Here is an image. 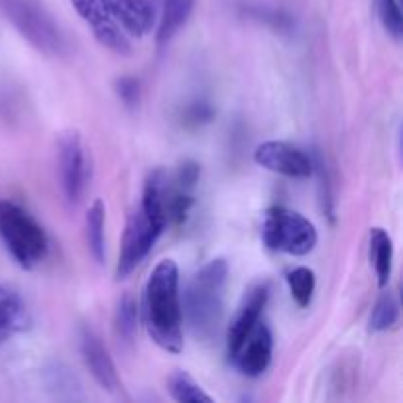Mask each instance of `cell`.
Here are the masks:
<instances>
[{
	"instance_id": "9c48e42d",
	"label": "cell",
	"mask_w": 403,
	"mask_h": 403,
	"mask_svg": "<svg viewBox=\"0 0 403 403\" xmlns=\"http://www.w3.org/2000/svg\"><path fill=\"white\" fill-rule=\"evenodd\" d=\"M69 2L91 28L99 44H102L106 50L114 51L116 55L130 53V41L120 30V26L116 24L106 0H69Z\"/></svg>"
},
{
	"instance_id": "30bf717a",
	"label": "cell",
	"mask_w": 403,
	"mask_h": 403,
	"mask_svg": "<svg viewBox=\"0 0 403 403\" xmlns=\"http://www.w3.org/2000/svg\"><path fill=\"white\" fill-rule=\"evenodd\" d=\"M274 337L264 321H258L254 328L240 342V346L230 356L232 364L248 378H258L272 364Z\"/></svg>"
},
{
	"instance_id": "5b68a950",
	"label": "cell",
	"mask_w": 403,
	"mask_h": 403,
	"mask_svg": "<svg viewBox=\"0 0 403 403\" xmlns=\"http://www.w3.org/2000/svg\"><path fill=\"white\" fill-rule=\"evenodd\" d=\"M262 240L274 252L307 256L315 250L319 236L315 225L303 214L285 207H274L265 213Z\"/></svg>"
},
{
	"instance_id": "603a6c76",
	"label": "cell",
	"mask_w": 403,
	"mask_h": 403,
	"mask_svg": "<svg viewBox=\"0 0 403 403\" xmlns=\"http://www.w3.org/2000/svg\"><path fill=\"white\" fill-rule=\"evenodd\" d=\"M116 91H118V97L122 99L124 104L128 106H134L138 102L140 97V83L138 79L134 77H122L116 81Z\"/></svg>"
},
{
	"instance_id": "8992f818",
	"label": "cell",
	"mask_w": 403,
	"mask_h": 403,
	"mask_svg": "<svg viewBox=\"0 0 403 403\" xmlns=\"http://www.w3.org/2000/svg\"><path fill=\"white\" fill-rule=\"evenodd\" d=\"M164 228V221L153 218L142 207H138L128 216L126 230L122 236V248L116 265V279H126L144 262L153 244L162 236Z\"/></svg>"
},
{
	"instance_id": "ffe728a7",
	"label": "cell",
	"mask_w": 403,
	"mask_h": 403,
	"mask_svg": "<svg viewBox=\"0 0 403 403\" xmlns=\"http://www.w3.org/2000/svg\"><path fill=\"white\" fill-rule=\"evenodd\" d=\"M400 319V301H397V295L386 291L378 297V301L372 309V315H370V330L372 332H382V330H388L391 328Z\"/></svg>"
},
{
	"instance_id": "5bb4252c",
	"label": "cell",
	"mask_w": 403,
	"mask_h": 403,
	"mask_svg": "<svg viewBox=\"0 0 403 403\" xmlns=\"http://www.w3.org/2000/svg\"><path fill=\"white\" fill-rule=\"evenodd\" d=\"M28 327L30 313L24 301L14 291L0 285V342H6L18 332H24Z\"/></svg>"
},
{
	"instance_id": "cb8c5ba5",
	"label": "cell",
	"mask_w": 403,
	"mask_h": 403,
	"mask_svg": "<svg viewBox=\"0 0 403 403\" xmlns=\"http://www.w3.org/2000/svg\"><path fill=\"white\" fill-rule=\"evenodd\" d=\"M199 165L193 164V162H187V164L181 165L179 174H177V187L181 189H193V185L199 181Z\"/></svg>"
},
{
	"instance_id": "52a82bcc",
	"label": "cell",
	"mask_w": 403,
	"mask_h": 403,
	"mask_svg": "<svg viewBox=\"0 0 403 403\" xmlns=\"http://www.w3.org/2000/svg\"><path fill=\"white\" fill-rule=\"evenodd\" d=\"M59 151V179L65 199L79 203L87 185V158L83 140L77 130H65L57 140Z\"/></svg>"
},
{
	"instance_id": "d4e9b609",
	"label": "cell",
	"mask_w": 403,
	"mask_h": 403,
	"mask_svg": "<svg viewBox=\"0 0 403 403\" xmlns=\"http://www.w3.org/2000/svg\"><path fill=\"white\" fill-rule=\"evenodd\" d=\"M187 118H189L191 122H195V124H199V122H209V120L213 118V109H211L209 104H205V102H195V104H191Z\"/></svg>"
},
{
	"instance_id": "4fadbf2b",
	"label": "cell",
	"mask_w": 403,
	"mask_h": 403,
	"mask_svg": "<svg viewBox=\"0 0 403 403\" xmlns=\"http://www.w3.org/2000/svg\"><path fill=\"white\" fill-rule=\"evenodd\" d=\"M116 24L134 38H144L156 22V10L150 0H106Z\"/></svg>"
},
{
	"instance_id": "6da1fadb",
	"label": "cell",
	"mask_w": 403,
	"mask_h": 403,
	"mask_svg": "<svg viewBox=\"0 0 403 403\" xmlns=\"http://www.w3.org/2000/svg\"><path fill=\"white\" fill-rule=\"evenodd\" d=\"M144 319L151 340L165 353L183 348V313L179 299V268L162 260L151 270L144 291Z\"/></svg>"
},
{
	"instance_id": "7a4b0ae2",
	"label": "cell",
	"mask_w": 403,
	"mask_h": 403,
	"mask_svg": "<svg viewBox=\"0 0 403 403\" xmlns=\"http://www.w3.org/2000/svg\"><path fill=\"white\" fill-rule=\"evenodd\" d=\"M228 281V262L214 258L191 277L185 291V309L193 332L203 340L216 337L225 313V290Z\"/></svg>"
},
{
	"instance_id": "ac0fdd59",
	"label": "cell",
	"mask_w": 403,
	"mask_h": 403,
	"mask_svg": "<svg viewBox=\"0 0 403 403\" xmlns=\"http://www.w3.org/2000/svg\"><path fill=\"white\" fill-rule=\"evenodd\" d=\"M167 388L171 397L179 403H213V397L205 393L201 386L183 370H176L167 378Z\"/></svg>"
},
{
	"instance_id": "7402d4cb",
	"label": "cell",
	"mask_w": 403,
	"mask_h": 403,
	"mask_svg": "<svg viewBox=\"0 0 403 403\" xmlns=\"http://www.w3.org/2000/svg\"><path fill=\"white\" fill-rule=\"evenodd\" d=\"M378 16L382 26L393 39H402L403 34V16L397 0H376Z\"/></svg>"
},
{
	"instance_id": "ba28073f",
	"label": "cell",
	"mask_w": 403,
	"mask_h": 403,
	"mask_svg": "<svg viewBox=\"0 0 403 403\" xmlns=\"http://www.w3.org/2000/svg\"><path fill=\"white\" fill-rule=\"evenodd\" d=\"M254 162L262 165L268 171L293 177V179H307L313 176V169H315L313 160L301 148L291 146L288 142H279V140L262 142L254 151Z\"/></svg>"
},
{
	"instance_id": "7c38bea8",
	"label": "cell",
	"mask_w": 403,
	"mask_h": 403,
	"mask_svg": "<svg viewBox=\"0 0 403 403\" xmlns=\"http://www.w3.org/2000/svg\"><path fill=\"white\" fill-rule=\"evenodd\" d=\"M270 299V283L262 281L254 285L252 290L246 293L244 301L238 307V313L234 315L227 332V353L228 358L234 354L240 346V342L246 339V335L254 328V325L262 319L265 305Z\"/></svg>"
},
{
	"instance_id": "9a60e30c",
	"label": "cell",
	"mask_w": 403,
	"mask_h": 403,
	"mask_svg": "<svg viewBox=\"0 0 403 403\" xmlns=\"http://www.w3.org/2000/svg\"><path fill=\"white\" fill-rule=\"evenodd\" d=\"M193 6H195V0H164L158 34H156L158 46H165L176 38L179 30L187 24Z\"/></svg>"
},
{
	"instance_id": "2e32d148",
	"label": "cell",
	"mask_w": 403,
	"mask_h": 403,
	"mask_svg": "<svg viewBox=\"0 0 403 403\" xmlns=\"http://www.w3.org/2000/svg\"><path fill=\"white\" fill-rule=\"evenodd\" d=\"M370 260L374 264L378 285L386 288L390 283L391 270H393V242L388 230L379 227L370 230Z\"/></svg>"
},
{
	"instance_id": "277c9868",
	"label": "cell",
	"mask_w": 403,
	"mask_h": 403,
	"mask_svg": "<svg viewBox=\"0 0 403 403\" xmlns=\"http://www.w3.org/2000/svg\"><path fill=\"white\" fill-rule=\"evenodd\" d=\"M0 10L30 46L46 55H64L67 39L39 0H0Z\"/></svg>"
},
{
	"instance_id": "44dd1931",
	"label": "cell",
	"mask_w": 403,
	"mask_h": 403,
	"mask_svg": "<svg viewBox=\"0 0 403 403\" xmlns=\"http://www.w3.org/2000/svg\"><path fill=\"white\" fill-rule=\"evenodd\" d=\"M116 332L120 339H124L126 342L134 339L136 328H138V305L136 299L126 293L120 301H118V309H116Z\"/></svg>"
},
{
	"instance_id": "e0dca14e",
	"label": "cell",
	"mask_w": 403,
	"mask_h": 403,
	"mask_svg": "<svg viewBox=\"0 0 403 403\" xmlns=\"http://www.w3.org/2000/svg\"><path fill=\"white\" fill-rule=\"evenodd\" d=\"M104 218H106L104 203L101 199H95L93 205L88 207L85 228H87L88 252L95 258L97 264L104 262Z\"/></svg>"
},
{
	"instance_id": "3957f363",
	"label": "cell",
	"mask_w": 403,
	"mask_h": 403,
	"mask_svg": "<svg viewBox=\"0 0 403 403\" xmlns=\"http://www.w3.org/2000/svg\"><path fill=\"white\" fill-rule=\"evenodd\" d=\"M0 238L24 270H32L48 256L50 240L38 221L12 201L0 199Z\"/></svg>"
},
{
	"instance_id": "d6986e66",
	"label": "cell",
	"mask_w": 403,
	"mask_h": 403,
	"mask_svg": "<svg viewBox=\"0 0 403 403\" xmlns=\"http://www.w3.org/2000/svg\"><path fill=\"white\" fill-rule=\"evenodd\" d=\"M285 281H288L293 301L297 303L299 307H309V303L313 301L317 288L315 272L311 268L299 265V268L291 270L288 277H285Z\"/></svg>"
},
{
	"instance_id": "8fae6325",
	"label": "cell",
	"mask_w": 403,
	"mask_h": 403,
	"mask_svg": "<svg viewBox=\"0 0 403 403\" xmlns=\"http://www.w3.org/2000/svg\"><path fill=\"white\" fill-rule=\"evenodd\" d=\"M79 346H81V356L85 360V366L88 368L91 376L95 378V382L101 386L102 390L114 393L120 386V379L116 374L113 358L106 350V346L102 344V340L99 339V335L91 327H83L81 335H79Z\"/></svg>"
}]
</instances>
